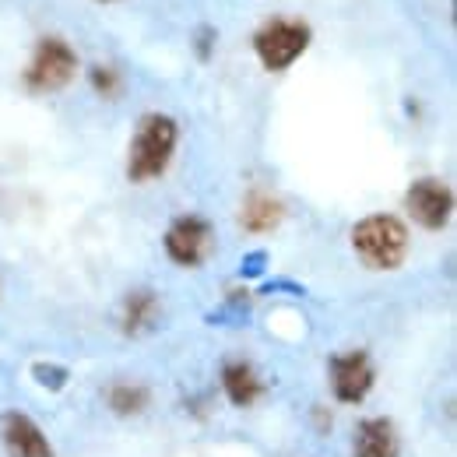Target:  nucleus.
<instances>
[{
	"instance_id": "nucleus-9",
	"label": "nucleus",
	"mask_w": 457,
	"mask_h": 457,
	"mask_svg": "<svg viewBox=\"0 0 457 457\" xmlns=\"http://www.w3.org/2000/svg\"><path fill=\"white\" fill-rule=\"evenodd\" d=\"M159 313H162L159 295H155L152 288H134V292L123 299V310H120V331L130 335V338H141V335L155 331Z\"/></svg>"
},
{
	"instance_id": "nucleus-8",
	"label": "nucleus",
	"mask_w": 457,
	"mask_h": 457,
	"mask_svg": "<svg viewBox=\"0 0 457 457\" xmlns=\"http://www.w3.org/2000/svg\"><path fill=\"white\" fill-rule=\"evenodd\" d=\"M0 440L11 457H54L46 433L21 411H4L0 419Z\"/></svg>"
},
{
	"instance_id": "nucleus-12",
	"label": "nucleus",
	"mask_w": 457,
	"mask_h": 457,
	"mask_svg": "<svg viewBox=\"0 0 457 457\" xmlns=\"http://www.w3.org/2000/svg\"><path fill=\"white\" fill-rule=\"evenodd\" d=\"M286 208L278 197L264 194V190H253L246 201H243V212H239V226L246 232H271V228L282 222Z\"/></svg>"
},
{
	"instance_id": "nucleus-6",
	"label": "nucleus",
	"mask_w": 457,
	"mask_h": 457,
	"mask_svg": "<svg viewBox=\"0 0 457 457\" xmlns=\"http://www.w3.org/2000/svg\"><path fill=\"white\" fill-rule=\"evenodd\" d=\"M404 208L422 228H444L454 215V190L433 176L415 179L404 194Z\"/></svg>"
},
{
	"instance_id": "nucleus-11",
	"label": "nucleus",
	"mask_w": 457,
	"mask_h": 457,
	"mask_svg": "<svg viewBox=\"0 0 457 457\" xmlns=\"http://www.w3.org/2000/svg\"><path fill=\"white\" fill-rule=\"evenodd\" d=\"M222 391L236 408H250L253 401L268 391V384L257 377V370L243 359H232L222 366Z\"/></svg>"
},
{
	"instance_id": "nucleus-7",
	"label": "nucleus",
	"mask_w": 457,
	"mask_h": 457,
	"mask_svg": "<svg viewBox=\"0 0 457 457\" xmlns=\"http://www.w3.org/2000/svg\"><path fill=\"white\" fill-rule=\"evenodd\" d=\"M373 362L366 352H338L331 355V391L342 404H359L373 391Z\"/></svg>"
},
{
	"instance_id": "nucleus-17",
	"label": "nucleus",
	"mask_w": 457,
	"mask_h": 457,
	"mask_svg": "<svg viewBox=\"0 0 457 457\" xmlns=\"http://www.w3.org/2000/svg\"><path fill=\"white\" fill-rule=\"evenodd\" d=\"M215 39H219V32H215L212 25H201V29H197V57H201V60L212 57V46H215Z\"/></svg>"
},
{
	"instance_id": "nucleus-4",
	"label": "nucleus",
	"mask_w": 457,
	"mask_h": 457,
	"mask_svg": "<svg viewBox=\"0 0 457 457\" xmlns=\"http://www.w3.org/2000/svg\"><path fill=\"white\" fill-rule=\"evenodd\" d=\"M78 74V54L60 39V36H46L36 46V57L25 67V85L32 92H60L74 81Z\"/></svg>"
},
{
	"instance_id": "nucleus-3",
	"label": "nucleus",
	"mask_w": 457,
	"mask_h": 457,
	"mask_svg": "<svg viewBox=\"0 0 457 457\" xmlns=\"http://www.w3.org/2000/svg\"><path fill=\"white\" fill-rule=\"evenodd\" d=\"M306 46H310V25L306 21H292V18H271L253 36V50H257V57L268 71L292 67L306 54Z\"/></svg>"
},
{
	"instance_id": "nucleus-13",
	"label": "nucleus",
	"mask_w": 457,
	"mask_h": 457,
	"mask_svg": "<svg viewBox=\"0 0 457 457\" xmlns=\"http://www.w3.org/2000/svg\"><path fill=\"white\" fill-rule=\"evenodd\" d=\"M106 401L116 415H141L152 401V391L145 384H127V380H116L113 387L106 391Z\"/></svg>"
},
{
	"instance_id": "nucleus-1",
	"label": "nucleus",
	"mask_w": 457,
	"mask_h": 457,
	"mask_svg": "<svg viewBox=\"0 0 457 457\" xmlns=\"http://www.w3.org/2000/svg\"><path fill=\"white\" fill-rule=\"evenodd\" d=\"M176 137L179 127L166 113H148L137 120L130 152H127V179L130 183H152L159 179L170 166L172 152H176Z\"/></svg>"
},
{
	"instance_id": "nucleus-16",
	"label": "nucleus",
	"mask_w": 457,
	"mask_h": 457,
	"mask_svg": "<svg viewBox=\"0 0 457 457\" xmlns=\"http://www.w3.org/2000/svg\"><path fill=\"white\" fill-rule=\"evenodd\" d=\"M264 264H268V253H264V250H253V253L243 257V268H239V271H243L246 278H257V275H264Z\"/></svg>"
},
{
	"instance_id": "nucleus-10",
	"label": "nucleus",
	"mask_w": 457,
	"mask_h": 457,
	"mask_svg": "<svg viewBox=\"0 0 457 457\" xmlns=\"http://www.w3.org/2000/svg\"><path fill=\"white\" fill-rule=\"evenodd\" d=\"M398 433L387 419H362L355 429L352 457H398Z\"/></svg>"
},
{
	"instance_id": "nucleus-18",
	"label": "nucleus",
	"mask_w": 457,
	"mask_h": 457,
	"mask_svg": "<svg viewBox=\"0 0 457 457\" xmlns=\"http://www.w3.org/2000/svg\"><path fill=\"white\" fill-rule=\"evenodd\" d=\"M103 4H110V0H103Z\"/></svg>"
},
{
	"instance_id": "nucleus-5",
	"label": "nucleus",
	"mask_w": 457,
	"mask_h": 457,
	"mask_svg": "<svg viewBox=\"0 0 457 457\" xmlns=\"http://www.w3.org/2000/svg\"><path fill=\"white\" fill-rule=\"evenodd\" d=\"M215 246V228L201 215H179L170 228H166V253L172 264L179 268H197L204 264V257Z\"/></svg>"
},
{
	"instance_id": "nucleus-2",
	"label": "nucleus",
	"mask_w": 457,
	"mask_h": 457,
	"mask_svg": "<svg viewBox=\"0 0 457 457\" xmlns=\"http://www.w3.org/2000/svg\"><path fill=\"white\" fill-rule=\"evenodd\" d=\"M352 246L366 268L395 271L408 257V228L395 215H370L352 228Z\"/></svg>"
},
{
	"instance_id": "nucleus-14",
	"label": "nucleus",
	"mask_w": 457,
	"mask_h": 457,
	"mask_svg": "<svg viewBox=\"0 0 457 457\" xmlns=\"http://www.w3.org/2000/svg\"><path fill=\"white\" fill-rule=\"evenodd\" d=\"M92 88L99 96H106V99H116L120 88H123V74L116 67H110V63H96L92 67Z\"/></svg>"
},
{
	"instance_id": "nucleus-15",
	"label": "nucleus",
	"mask_w": 457,
	"mask_h": 457,
	"mask_svg": "<svg viewBox=\"0 0 457 457\" xmlns=\"http://www.w3.org/2000/svg\"><path fill=\"white\" fill-rule=\"evenodd\" d=\"M32 377H36L43 387H54V391H60V387L67 384V370L46 366V362H36V366H32Z\"/></svg>"
}]
</instances>
